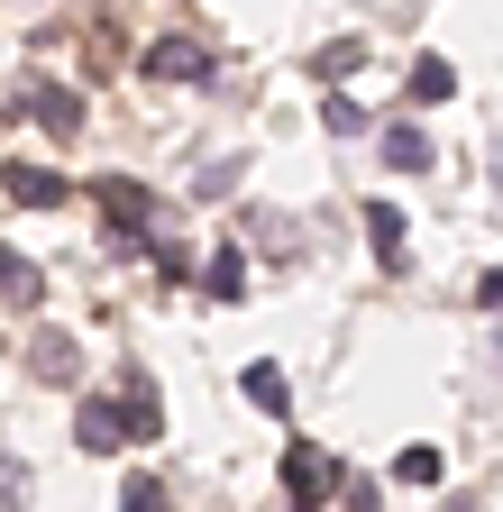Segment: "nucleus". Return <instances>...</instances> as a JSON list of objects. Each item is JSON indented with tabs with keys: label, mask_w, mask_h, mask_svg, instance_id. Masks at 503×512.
<instances>
[{
	"label": "nucleus",
	"mask_w": 503,
	"mask_h": 512,
	"mask_svg": "<svg viewBox=\"0 0 503 512\" xmlns=\"http://www.w3.org/2000/svg\"><path fill=\"white\" fill-rule=\"evenodd\" d=\"M449 92H458L449 55H421V64H412V101H449Z\"/></svg>",
	"instance_id": "9"
},
{
	"label": "nucleus",
	"mask_w": 503,
	"mask_h": 512,
	"mask_svg": "<svg viewBox=\"0 0 503 512\" xmlns=\"http://www.w3.org/2000/svg\"><path fill=\"white\" fill-rule=\"evenodd\" d=\"M330 485H339V467H321L311 448H284V494H293V503H321Z\"/></svg>",
	"instance_id": "2"
},
{
	"label": "nucleus",
	"mask_w": 503,
	"mask_h": 512,
	"mask_svg": "<svg viewBox=\"0 0 503 512\" xmlns=\"http://www.w3.org/2000/svg\"><path fill=\"white\" fill-rule=\"evenodd\" d=\"M385 156H394L403 174H421V165H439V156H430V138H421V128H385Z\"/></svg>",
	"instance_id": "10"
},
{
	"label": "nucleus",
	"mask_w": 503,
	"mask_h": 512,
	"mask_svg": "<svg viewBox=\"0 0 503 512\" xmlns=\"http://www.w3.org/2000/svg\"><path fill=\"white\" fill-rule=\"evenodd\" d=\"M119 512H165V485H156V476H129V494H119Z\"/></svg>",
	"instance_id": "14"
},
{
	"label": "nucleus",
	"mask_w": 503,
	"mask_h": 512,
	"mask_svg": "<svg viewBox=\"0 0 503 512\" xmlns=\"http://www.w3.org/2000/svg\"><path fill=\"white\" fill-rule=\"evenodd\" d=\"M28 110H37L46 128H55V138H74V128H83V101H74L65 83H37V92H28Z\"/></svg>",
	"instance_id": "4"
},
{
	"label": "nucleus",
	"mask_w": 503,
	"mask_h": 512,
	"mask_svg": "<svg viewBox=\"0 0 503 512\" xmlns=\"http://www.w3.org/2000/svg\"><path fill=\"white\" fill-rule=\"evenodd\" d=\"M202 284H211V302H238V284H247L238 247H220V256H211V275H202Z\"/></svg>",
	"instance_id": "11"
},
{
	"label": "nucleus",
	"mask_w": 503,
	"mask_h": 512,
	"mask_svg": "<svg viewBox=\"0 0 503 512\" xmlns=\"http://www.w3.org/2000/svg\"><path fill=\"white\" fill-rule=\"evenodd\" d=\"M0 293H19V302H37V275L19 266V256H10V247H0Z\"/></svg>",
	"instance_id": "15"
},
{
	"label": "nucleus",
	"mask_w": 503,
	"mask_h": 512,
	"mask_svg": "<svg viewBox=\"0 0 503 512\" xmlns=\"http://www.w3.org/2000/svg\"><path fill=\"white\" fill-rule=\"evenodd\" d=\"M101 211H110V220H119V238H138V229H147V211H156V202H147V183H119V174H110V183H101Z\"/></svg>",
	"instance_id": "3"
},
{
	"label": "nucleus",
	"mask_w": 503,
	"mask_h": 512,
	"mask_svg": "<svg viewBox=\"0 0 503 512\" xmlns=\"http://www.w3.org/2000/svg\"><path fill=\"white\" fill-rule=\"evenodd\" d=\"M74 439H83V448H119V439H129V421H119V403H83V412H74Z\"/></svg>",
	"instance_id": "5"
},
{
	"label": "nucleus",
	"mask_w": 503,
	"mask_h": 512,
	"mask_svg": "<svg viewBox=\"0 0 503 512\" xmlns=\"http://www.w3.org/2000/svg\"><path fill=\"white\" fill-rule=\"evenodd\" d=\"M247 403H257V412H284V366H247Z\"/></svg>",
	"instance_id": "12"
},
{
	"label": "nucleus",
	"mask_w": 503,
	"mask_h": 512,
	"mask_svg": "<svg viewBox=\"0 0 503 512\" xmlns=\"http://www.w3.org/2000/svg\"><path fill=\"white\" fill-rule=\"evenodd\" d=\"M10 192H19V202H65V174H46V165H10Z\"/></svg>",
	"instance_id": "8"
},
{
	"label": "nucleus",
	"mask_w": 503,
	"mask_h": 512,
	"mask_svg": "<svg viewBox=\"0 0 503 512\" xmlns=\"http://www.w3.org/2000/svg\"><path fill=\"white\" fill-rule=\"evenodd\" d=\"M357 64H366V46H357V37H339V46L321 55V74H357Z\"/></svg>",
	"instance_id": "16"
},
{
	"label": "nucleus",
	"mask_w": 503,
	"mask_h": 512,
	"mask_svg": "<svg viewBox=\"0 0 503 512\" xmlns=\"http://www.w3.org/2000/svg\"><path fill=\"white\" fill-rule=\"evenodd\" d=\"M403 229H412V220H403L394 202H366V238H375V256H385V266H403Z\"/></svg>",
	"instance_id": "6"
},
{
	"label": "nucleus",
	"mask_w": 503,
	"mask_h": 512,
	"mask_svg": "<svg viewBox=\"0 0 503 512\" xmlns=\"http://www.w3.org/2000/svg\"><path fill=\"white\" fill-rule=\"evenodd\" d=\"M394 476H403V485H439V448H403Z\"/></svg>",
	"instance_id": "13"
},
{
	"label": "nucleus",
	"mask_w": 503,
	"mask_h": 512,
	"mask_svg": "<svg viewBox=\"0 0 503 512\" xmlns=\"http://www.w3.org/2000/svg\"><path fill=\"white\" fill-rule=\"evenodd\" d=\"M147 83H211V55L193 37H156L147 46Z\"/></svg>",
	"instance_id": "1"
},
{
	"label": "nucleus",
	"mask_w": 503,
	"mask_h": 512,
	"mask_svg": "<svg viewBox=\"0 0 503 512\" xmlns=\"http://www.w3.org/2000/svg\"><path fill=\"white\" fill-rule=\"evenodd\" d=\"M28 357H37V366H46V384H74V366H83V357H74V339H65V330H37V339H28Z\"/></svg>",
	"instance_id": "7"
}]
</instances>
